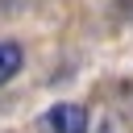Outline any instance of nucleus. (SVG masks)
<instances>
[{"mask_svg":"<svg viewBox=\"0 0 133 133\" xmlns=\"http://www.w3.org/2000/svg\"><path fill=\"white\" fill-rule=\"evenodd\" d=\"M87 125H91V116H87V108L75 104V100L50 104L46 116H42V129H46V133H87Z\"/></svg>","mask_w":133,"mask_h":133,"instance_id":"obj_1","label":"nucleus"},{"mask_svg":"<svg viewBox=\"0 0 133 133\" xmlns=\"http://www.w3.org/2000/svg\"><path fill=\"white\" fill-rule=\"evenodd\" d=\"M21 66H25V50H21L17 42L0 37V87H4V83H12V79L21 75Z\"/></svg>","mask_w":133,"mask_h":133,"instance_id":"obj_2","label":"nucleus"}]
</instances>
